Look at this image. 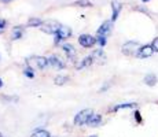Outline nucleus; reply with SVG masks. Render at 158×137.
Instances as JSON below:
<instances>
[{"instance_id": "15", "label": "nucleus", "mask_w": 158, "mask_h": 137, "mask_svg": "<svg viewBox=\"0 0 158 137\" xmlns=\"http://www.w3.org/2000/svg\"><path fill=\"white\" fill-rule=\"evenodd\" d=\"M144 82H146V85H148V87H154V85L157 84V77L154 74H147L144 77Z\"/></svg>"}, {"instance_id": "14", "label": "nucleus", "mask_w": 158, "mask_h": 137, "mask_svg": "<svg viewBox=\"0 0 158 137\" xmlns=\"http://www.w3.org/2000/svg\"><path fill=\"white\" fill-rule=\"evenodd\" d=\"M138 106V103H123V104H117L113 107V111H118V110H124V108H133Z\"/></svg>"}, {"instance_id": "3", "label": "nucleus", "mask_w": 158, "mask_h": 137, "mask_svg": "<svg viewBox=\"0 0 158 137\" xmlns=\"http://www.w3.org/2000/svg\"><path fill=\"white\" fill-rule=\"evenodd\" d=\"M139 48H140L139 42L128 41V42H125V44L123 45V54L124 55H136L138 54V51H139Z\"/></svg>"}, {"instance_id": "25", "label": "nucleus", "mask_w": 158, "mask_h": 137, "mask_svg": "<svg viewBox=\"0 0 158 137\" xmlns=\"http://www.w3.org/2000/svg\"><path fill=\"white\" fill-rule=\"evenodd\" d=\"M4 27H6V21L4 19H0V33L4 32Z\"/></svg>"}, {"instance_id": "13", "label": "nucleus", "mask_w": 158, "mask_h": 137, "mask_svg": "<svg viewBox=\"0 0 158 137\" xmlns=\"http://www.w3.org/2000/svg\"><path fill=\"white\" fill-rule=\"evenodd\" d=\"M62 50L66 52V55H68L70 59H73V56L76 55V51H74V48H73V45L70 44H63L62 45Z\"/></svg>"}, {"instance_id": "28", "label": "nucleus", "mask_w": 158, "mask_h": 137, "mask_svg": "<svg viewBox=\"0 0 158 137\" xmlns=\"http://www.w3.org/2000/svg\"><path fill=\"white\" fill-rule=\"evenodd\" d=\"M3 87V81H2V78H0V88Z\"/></svg>"}, {"instance_id": "29", "label": "nucleus", "mask_w": 158, "mask_h": 137, "mask_svg": "<svg viewBox=\"0 0 158 137\" xmlns=\"http://www.w3.org/2000/svg\"><path fill=\"white\" fill-rule=\"evenodd\" d=\"M142 2H144V3H147V2H150V0H142Z\"/></svg>"}, {"instance_id": "1", "label": "nucleus", "mask_w": 158, "mask_h": 137, "mask_svg": "<svg viewBox=\"0 0 158 137\" xmlns=\"http://www.w3.org/2000/svg\"><path fill=\"white\" fill-rule=\"evenodd\" d=\"M92 115H94V111L91 108L83 110V111H80L74 117V123L76 125H85V123H88V121H89V118L92 117Z\"/></svg>"}, {"instance_id": "11", "label": "nucleus", "mask_w": 158, "mask_h": 137, "mask_svg": "<svg viewBox=\"0 0 158 137\" xmlns=\"http://www.w3.org/2000/svg\"><path fill=\"white\" fill-rule=\"evenodd\" d=\"M102 122V115H99V114H94L92 117L89 118V121H88V125H89L91 127H96V126H99Z\"/></svg>"}, {"instance_id": "18", "label": "nucleus", "mask_w": 158, "mask_h": 137, "mask_svg": "<svg viewBox=\"0 0 158 137\" xmlns=\"http://www.w3.org/2000/svg\"><path fill=\"white\" fill-rule=\"evenodd\" d=\"M22 37V27L21 26H17L14 27L13 30V40H18V38Z\"/></svg>"}, {"instance_id": "26", "label": "nucleus", "mask_w": 158, "mask_h": 137, "mask_svg": "<svg viewBox=\"0 0 158 137\" xmlns=\"http://www.w3.org/2000/svg\"><path fill=\"white\" fill-rule=\"evenodd\" d=\"M136 115V119H138V122H140V117H139V112H135Z\"/></svg>"}, {"instance_id": "7", "label": "nucleus", "mask_w": 158, "mask_h": 137, "mask_svg": "<svg viewBox=\"0 0 158 137\" xmlns=\"http://www.w3.org/2000/svg\"><path fill=\"white\" fill-rule=\"evenodd\" d=\"M30 65H35L37 69L43 70L47 67L50 63H48V59H45L43 56H32L30 58Z\"/></svg>"}, {"instance_id": "2", "label": "nucleus", "mask_w": 158, "mask_h": 137, "mask_svg": "<svg viewBox=\"0 0 158 137\" xmlns=\"http://www.w3.org/2000/svg\"><path fill=\"white\" fill-rule=\"evenodd\" d=\"M60 26L62 25H59L56 21H48V22H43L40 29L43 30L44 33H48V34H56Z\"/></svg>"}, {"instance_id": "17", "label": "nucleus", "mask_w": 158, "mask_h": 137, "mask_svg": "<svg viewBox=\"0 0 158 137\" xmlns=\"http://www.w3.org/2000/svg\"><path fill=\"white\" fill-rule=\"evenodd\" d=\"M32 137H51V135L44 129H37L35 133L32 135Z\"/></svg>"}, {"instance_id": "16", "label": "nucleus", "mask_w": 158, "mask_h": 137, "mask_svg": "<svg viewBox=\"0 0 158 137\" xmlns=\"http://www.w3.org/2000/svg\"><path fill=\"white\" fill-rule=\"evenodd\" d=\"M92 62H94V60H92V58H91V56L84 58V59L81 60V63H80V65H77V69H78V70H81V69L87 67V66H89Z\"/></svg>"}, {"instance_id": "22", "label": "nucleus", "mask_w": 158, "mask_h": 137, "mask_svg": "<svg viewBox=\"0 0 158 137\" xmlns=\"http://www.w3.org/2000/svg\"><path fill=\"white\" fill-rule=\"evenodd\" d=\"M23 74H25L28 78H33V77H35V73H33L32 66H28V67L23 70Z\"/></svg>"}, {"instance_id": "4", "label": "nucleus", "mask_w": 158, "mask_h": 137, "mask_svg": "<svg viewBox=\"0 0 158 137\" xmlns=\"http://www.w3.org/2000/svg\"><path fill=\"white\" fill-rule=\"evenodd\" d=\"M72 36V29L69 26H60L58 33L55 34V44H59V41L66 40Z\"/></svg>"}, {"instance_id": "5", "label": "nucleus", "mask_w": 158, "mask_h": 137, "mask_svg": "<svg viewBox=\"0 0 158 137\" xmlns=\"http://www.w3.org/2000/svg\"><path fill=\"white\" fill-rule=\"evenodd\" d=\"M78 42H80V45L83 48H91L96 42V38L92 37L91 34H81L78 37Z\"/></svg>"}, {"instance_id": "6", "label": "nucleus", "mask_w": 158, "mask_h": 137, "mask_svg": "<svg viewBox=\"0 0 158 137\" xmlns=\"http://www.w3.org/2000/svg\"><path fill=\"white\" fill-rule=\"evenodd\" d=\"M111 27H113V21H106L102 23V26L98 29L96 36H103V37H107L111 32Z\"/></svg>"}, {"instance_id": "9", "label": "nucleus", "mask_w": 158, "mask_h": 137, "mask_svg": "<svg viewBox=\"0 0 158 137\" xmlns=\"http://www.w3.org/2000/svg\"><path fill=\"white\" fill-rule=\"evenodd\" d=\"M48 63H50L52 67H56L59 70H62L63 67H65V63H63V60L60 59V58H58L56 55H52V56L48 58Z\"/></svg>"}, {"instance_id": "24", "label": "nucleus", "mask_w": 158, "mask_h": 137, "mask_svg": "<svg viewBox=\"0 0 158 137\" xmlns=\"http://www.w3.org/2000/svg\"><path fill=\"white\" fill-rule=\"evenodd\" d=\"M151 47H153L154 52H158V37L153 40V42H151Z\"/></svg>"}, {"instance_id": "21", "label": "nucleus", "mask_w": 158, "mask_h": 137, "mask_svg": "<svg viewBox=\"0 0 158 137\" xmlns=\"http://www.w3.org/2000/svg\"><path fill=\"white\" fill-rule=\"evenodd\" d=\"M68 81H69V78L63 77V75H58V77H55V85H63Z\"/></svg>"}, {"instance_id": "12", "label": "nucleus", "mask_w": 158, "mask_h": 137, "mask_svg": "<svg viewBox=\"0 0 158 137\" xmlns=\"http://www.w3.org/2000/svg\"><path fill=\"white\" fill-rule=\"evenodd\" d=\"M111 8H113V17H111V21H115L118 18L120 11H121V4L118 2H113L111 3Z\"/></svg>"}, {"instance_id": "10", "label": "nucleus", "mask_w": 158, "mask_h": 137, "mask_svg": "<svg viewBox=\"0 0 158 137\" xmlns=\"http://www.w3.org/2000/svg\"><path fill=\"white\" fill-rule=\"evenodd\" d=\"M91 58H92L94 62H98V63H101V65H103V63L106 62V55L103 52V50L94 51V54L91 55Z\"/></svg>"}, {"instance_id": "19", "label": "nucleus", "mask_w": 158, "mask_h": 137, "mask_svg": "<svg viewBox=\"0 0 158 137\" xmlns=\"http://www.w3.org/2000/svg\"><path fill=\"white\" fill-rule=\"evenodd\" d=\"M29 26H33V27H39L43 25V22H41V19H39V18H30L29 22H28Z\"/></svg>"}, {"instance_id": "31", "label": "nucleus", "mask_w": 158, "mask_h": 137, "mask_svg": "<svg viewBox=\"0 0 158 137\" xmlns=\"http://www.w3.org/2000/svg\"><path fill=\"white\" fill-rule=\"evenodd\" d=\"M0 137H2V135H0Z\"/></svg>"}, {"instance_id": "23", "label": "nucleus", "mask_w": 158, "mask_h": 137, "mask_svg": "<svg viewBox=\"0 0 158 137\" xmlns=\"http://www.w3.org/2000/svg\"><path fill=\"white\" fill-rule=\"evenodd\" d=\"M96 42H99V44L102 45H106V42H107V37H103V36H96Z\"/></svg>"}, {"instance_id": "20", "label": "nucleus", "mask_w": 158, "mask_h": 137, "mask_svg": "<svg viewBox=\"0 0 158 137\" xmlns=\"http://www.w3.org/2000/svg\"><path fill=\"white\" fill-rule=\"evenodd\" d=\"M73 6H78V7H91L92 3H91L89 0H77V2H74Z\"/></svg>"}, {"instance_id": "8", "label": "nucleus", "mask_w": 158, "mask_h": 137, "mask_svg": "<svg viewBox=\"0 0 158 137\" xmlns=\"http://www.w3.org/2000/svg\"><path fill=\"white\" fill-rule=\"evenodd\" d=\"M153 54H154V50H153V47H151V45H143V47L139 48L136 56L140 58V59H143V58H150Z\"/></svg>"}, {"instance_id": "30", "label": "nucleus", "mask_w": 158, "mask_h": 137, "mask_svg": "<svg viewBox=\"0 0 158 137\" xmlns=\"http://www.w3.org/2000/svg\"><path fill=\"white\" fill-rule=\"evenodd\" d=\"M89 137H98V136H89Z\"/></svg>"}, {"instance_id": "27", "label": "nucleus", "mask_w": 158, "mask_h": 137, "mask_svg": "<svg viewBox=\"0 0 158 137\" xmlns=\"http://www.w3.org/2000/svg\"><path fill=\"white\" fill-rule=\"evenodd\" d=\"M3 3H10V2H14V0H2Z\"/></svg>"}]
</instances>
